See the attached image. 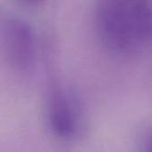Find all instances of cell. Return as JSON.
Listing matches in <instances>:
<instances>
[{
    "mask_svg": "<svg viewBox=\"0 0 152 152\" xmlns=\"http://www.w3.org/2000/svg\"><path fill=\"white\" fill-rule=\"evenodd\" d=\"M95 34L112 55L137 58L151 47L152 7L147 0H102L93 13Z\"/></svg>",
    "mask_w": 152,
    "mask_h": 152,
    "instance_id": "6da1fadb",
    "label": "cell"
},
{
    "mask_svg": "<svg viewBox=\"0 0 152 152\" xmlns=\"http://www.w3.org/2000/svg\"><path fill=\"white\" fill-rule=\"evenodd\" d=\"M135 152H151V133L150 126H144L139 129L135 138Z\"/></svg>",
    "mask_w": 152,
    "mask_h": 152,
    "instance_id": "277c9868",
    "label": "cell"
},
{
    "mask_svg": "<svg viewBox=\"0 0 152 152\" xmlns=\"http://www.w3.org/2000/svg\"><path fill=\"white\" fill-rule=\"evenodd\" d=\"M45 120L51 133L63 141L78 137L84 126V117L77 94L63 83H53L46 95Z\"/></svg>",
    "mask_w": 152,
    "mask_h": 152,
    "instance_id": "7a4b0ae2",
    "label": "cell"
},
{
    "mask_svg": "<svg viewBox=\"0 0 152 152\" xmlns=\"http://www.w3.org/2000/svg\"><path fill=\"white\" fill-rule=\"evenodd\" d=\"M0 53L12 69L29 72L36 63L37 40L31 25L15 15L0 18Z\"/></svg>",
    "mask_w": 152,
    "mask_h": 152,
    "instance_id": "3957f363",
    "label": "cell"
}]
</instances>
